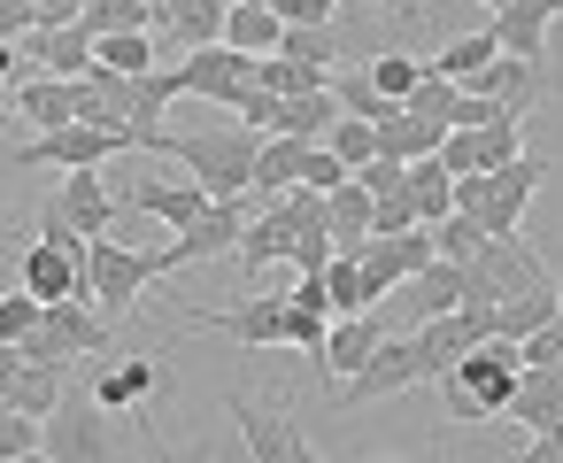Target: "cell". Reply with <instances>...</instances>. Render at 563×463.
Masks as SVG:
<instances>
[{"mask_svg": "<svg viewBox=\"0 0 563 463\" xmlns=\"http://www.w3.org/2000/svg\"><path fill=\"white\" fill-rule=\"evenodd\" d=\"M478 9H486V16H494V9H509V0H478Z\"/></svg>", "mask_w": 563, "mask_h": 463, "instance_id": "58", "label": "cell"}, {"mask_svg": "<svg viewBox=\"0 0 563 463\" xmlns=\"http://www.w3.org/2000/svg\"><path fill=\"white\" fill-rule=\"evenodd\" d=\"M117 194V209L124 217H147V224H163V232H186V224H201L209 217V194L178 170V178H124V186H109Z\"/></svg>", "mask_w": 563, "mask_h": 463, "instance_id": "13", "label": "cell"}, {"mask_svg": "<svg viewBox=\"0 0 563 463\" xmlns=\"http://www.w3.org/2000/svg\"><path fill=\"white\" fill-rule=\"evenodd\" d=\"M140 463H217V448H209V440H194V448H186V455H163V448H147V455H140Z\"/></svg>", "mask_w": 563, "mask_h": 463, "instance_id": "52", "label": "cell"}, {"mask_svg": "<svg viewBox=\"0 0 563 463\" xmlns=\"http://www.w3.org/2000/svg\"><path fill=\"white\" fill-rule=\"evenodd\" d=\"M117 224H124V209H117V194H109V170H63L55 201L40 209V240H55V232L101 240V232H117Z\"/></svg>", "mask_w": 563, "mask_h": 463, "instance_id": "9", "label": "cell"}, {"mask_svg": "<svg viewBox=\"0 0 563 463\" xmlns=\"http://www.w3.org/2000/svg\"><path fill=\"white\" fill-rule=\"evenodd\" d=\"M286 263H294V271H301V278H317V271H324V263H332V232H301V240H294V255H286Z\"/></svg>", "mask_w": 563, "mask_h": 463, "instance_id": "49", "label": "cell"}, {"mask_svg": "<svg viewBox=\"0 0 563 463\" xmlns=\"http://www.w3.org/2000/svg\"><path fill=\"white\" fill-rule=\"evenodd\" d=\"M371 232H417V209H409V194H386V201H371Z\"/></svg>", "mask_w": 563, "mask_h": 463, "instance_id": "48", "label": "cell"}, {"mask_svg": "<svg viewBox=\"0 0 563 463\" xmlns=\"http://www.w3.org/2000/svg\"><path fill=\"white\" fill-rule=\"evenodd\" d=\"M9 109H16L32 132H63V124H78V109H86V86H78V78H32V86L9 93Z\"/></svg>", "mask_w": 563, "mask_h": 463, "instance_id": "20", "label": "cell"}, {"mask_svg": "<svg viewBox=\"0 0 563 463\" xmlns=\"http://www.w3.org/2000/svg\"><path fill=\"white\" fill-rule=\"evenodd\" d=\"M378 340H386V324H378L371 309H363V317H332V324H324V348H317L309 363H317L324 378H355V371L378 355Z\"/></svg>", "mask_w": 563, "mask_h": 463, "instance_id": "18", "label": "cell"}, {"mask_svg": "<svg viewBox=\"0 0 563 463\" xmlns=\"http://www.w3.org/2000/svg\"><path fill=\"white\" fill-rule=\"evenodd\" d=\"M332 9L340 0H278V24L286 32H317V24H332Z\"/></svg>", "mask_w": 563, "mask_h": 463, "instance_id": "45", "label": "cell"}, {"mask_svg": "<svg viewBox=\"0 0 563 463\" xmlns=\"http://www.w3.org/2000/svg\"><path fill=\"white\" fill-rule=\"evenodd\" d=\"M363 78H371V93H378V101H409V86L424 78V63L386 47V55H371V63H363Z\"/></svg>", "mask_w": 563, "mask_h": 463, "instance_id": "38", "label": "cell"}, {"mask_svg": "<svg viewBox=\"0 0 563 463\" xmlns=\"http://www.w3.org/2000/svg\"><path fill=\"white\" fill-rule=\"evenodd\" d=\"M517 363L525 371H563V324H540L532 340H517Z\"/></svg>", "mask_w": 563, "mask_h": 463, "instance_id": "44", "label": "cell"}, {"mask_svg": "<svg viewBox=\"0 0 563 463\" xmlns=\"http://www.w3.org/2000/svg\"><path fill=\"white\" fill-rule=\"evenodd\" d=\"M255 155H263V132H247V124L163 132V163H178L209 201H247L255 194Z\"/></svg>", "mask_w": 563, "mask_h": 463, "instance_id": "1", "label": "cell"}, {"mask_svg": "<svg viewBox=\"0 0 563 463\" xmlns=\"http://www.w3.org/2000/svg\"><path fill=\"white\" fill-rule=\"evenodd\" d=\"M409 386H432V363L417 355L409 332H386L378 355H371L355 378L332 386V417H355V409H371V401H386V394H409Z\"/></svg>", "mask_w": 563, "mask_h": 463, "instance_id": "6", "label": "cell"}, {"mask_svg": "<svg viewBox=\"0 0 563 463\" xmlns=\"http://www.w3.org/2000/svg\"><path fill=\"white\" fill-rule=\"evenodd\" d=\"M540 324H555V278H540V286H525L494 309V340H532Z\"/></svg>", "mask_w": 563, "mask_h": 463, "instance_id": "26", "label": "cell"}, {"mask_svg": "<svg viewBox=\"0 0 563 463\" xmlns=\"http://www.w3.org/2000/svg\"><path fill=\"white\" fill-rule=\"evenodd\" d=\"M371 132H378V155H394V163H424V155H440V140H448V124H424V117H409V109L378 117Z\"/></svg>", "mask_w": 563, "mask_h": 463, "instance_id": "25", "label": "cell"}, {"mask_svg": "<svg viewBox=\"0 0 563 463\" xmlns=\"http://www.w3.org/2000/svg\"><path fill=\"white\" fill-rule=\"evenodd\" d=\"M371 463H409V455H371Z\"/></svg>", "mask_w": 563, "mask_h": 463, "instance_id": "59", "label": "cell"}, {"mask_svg": "<svg viewBox=\"0 0 563 463\" xmlns=\"http://www.w3.org/2000/svg\"><path fill=\"white\" fill-rule=\"evenodd\" d=\"M47 78H93V40L70 24V32H32V40H16Z\"/></svg>", "mask_w": 563, "mask_h": 463, "instance_id": "23", "label": "cell"}, {"mask_svg": "<svg viewBox=\"0 0 563 463\" xmlns=\"http://www.w3.org/2000/svg\"><path fill=\"white\" fill-rule=\"evenodd\" d=\"M347 255H355V271H363V294H371V301H386L394 286H409L424 263H440L424 224H417V232H371V240H363V247H347Z\"/></svg>", "mask_w": 563, "mask_h": 463, "instance_id": "11", "label": "cell"}, {"mask_svg": "<svg viewBox=\"0 0 563 463\" xmlns=\"http://www.w3.org/2000/svg\"><path fill=\"white\" fill-rule=\"evenodd\" d=\"M309 147H317V140H263V155H255V194H286V186H301Z\"/></svg>", "mask_w": 563, "mask_h": 463, "instance_id": "33", "label": "cell"}, {"mask_svg": "<svg viewBox=\"0 0 563 463\" xmlns=\"http://www.w3.org/2000/svg\"><path fill=\"white\" fill-rule=\"evenodd\" d=\"M124 155H140L124 132H101V124H63V132L24 140V147L9 155V170H109V163H124Z\"/></svg>", "mask_w": 563, "mask_h": 463, "instance_id": "8", "label": "cell"}, {"mask_svg": "<svg viewBox=\"0 0 563 463\" xmlns=\"http://www.w3.org/2000/svg\"><path fill=\"white\" fill-rule=\"evenodd\" d=\"M32 9H40V32H70L86 16V0H32Z\"/></svg>", "mask_w": 563, "mask_h": 463, "instance_id": "50", "label": "cell"}, {"mask_svg": "<svg viewBox=\"0 0 563 463\" xmlns=\"http://www.w3.org/2000/svg\"><path fill=\"white\" fill-rule=\"evenodd\" d=\"M409 309H417V317L463 309V263H424V271L409 278Z\"/></svg>", "mask_w": 563, "mask_h": 463, "instance_id": "34", "label": "cell"}, {"mask_svg": "<svg viewBox=\"0 0 563 463\" xmlns=\"http://www.w3.org/2000/svg\"><path fill=\"white\" fill-rule=\"evenodd\" d=\"M501 463H563V440H525V448L501 455Z\"/></svg>", "mask_w": 563, "mask_h": 463, "instance_id": "51", "label": "cell"}, {"mask_svg": "<svg viewBox=\"0 0 563 463\" xmlns=\"http://www.w3.org/2000/svg\"><path fill=\"white\" fill-rule=\"evenodd\" d=\"M16 63H24V47H0V86L16 78Z\"/></svg>", "mask_w": 563, "mask_h": 463, "instance_id": "54", "label": "cell"}, {"mask_svg": "<svg viewBox=\"0 0 563 463\" xmlns=\"http://www.w3.org/2000/svg\"><path fill=\"white\" fill-rule=\"evenodd\" d=\"M494 47L501 55H517V63H540L548 55V32H555V16L548 9H532V0H509V9H494Z\"/></svg>", "mask_w": 563, "mask_h": 463, "instance_id": "22", "label": "cell"}, {"mask_svg": "<svg viewBox=\"0 0 563 463\" xmlns=\"http://www.w3.org/2000/svg\"><path fill=\"white\" fill-rule=\"evenodd\" d=\"M424 232H432V255H440V263H471V255L486 247V232H478L471 217H440V224H424Z\"/></svg>", "mask_w": 563, "mask_h": 463, "instance_id": "41", "label": "cell"}, {"mask_svg": "<svg viewBox=\"0 0 563 463\" xmlns=\"http://www.w3.org/2000/svg\"><path fill=\"white\" fill-rule=\"evenodd\" d=\"M40 448L55 463H124V440H117V417L93 401V394H63V409L40 425Z\"/></svg>", "mask_w": 563, "mask_h": 463, "instance_id": "7", "label": "cell"}, {"mask_svg": "<svg viewBox=\"0 0 563 463\" xmlns=\"http://www.w3.org/2000/svg\"><path fill=\"white\" fill-rule=\"evenodd\" d=\"M494 55H501V47H494V32H463V40L432 47V63H424V70H432V78H448V86H471Z\"/></svg>", "mask_w": 563, "mask_h": 463, "instance_id": "30", "label": "cell"}, {"mask_svg": "<svg viewBox=\"0 0 563 463\" xmlns=\"http://www.w3.org/2000/svg\"><path fill=\"white\" fill-rule=\"evenodd\" d=\"M401 194H409V209H417V224H440V217H455V178L424 155V163H409L401 170Z\"/></svg>", "mask_w": 563, "mask_h": 463, "instance_id": "29", "label": "cell"}, {"mask_svg": "<svg viewBox=\"0 0 563 463\" xmlns=\"http://www.w3.org/2000/svg\"><path fill=\"white\" fill-rule=\"evenodd\" d=\"M147 9H163V0H147Z\"/></svg>", "mask_w": 563, "mask_h": 463, "instance_id": "60", "label": "cell"}, {"mask_svg": "<svg viewBox=\"0 0 563 463\" xmlns=\"http://www.w3.org/2000/svg\"><path fill=\"white\" fill-rule=\"evenodd\" d=\"M32 448H40V417H24V409L0 401V463H16V455H32Z\"/></svg>", "mask_w": 563, "mask_h": 463, "instance_id": "43", "label": "cell"}, {"mask_svg": "<svg viewBox=\"0 0 563 463\" xmlns=\"http://www.w3.org/2000/svg\"><path fill=\"white\" fill-rule=\"evenodd\" d=\"M294 240H301L294 209H286V201H271L263 217H247V232H240V247H232V255H240V271H247V278H263L271 263H286V255H294Z\"/></svg>", "mask_w": 563, "mask_h": 463, "instance_id": "21", "label": "cell"}, {"mask_svg": "<svg viewBox=\"0 0 563 463\" xmlns=\"http://www.w3.org/2000/svg\"><path fill=\"white\" fill-rule=\"evenodd\" d=\"M324 147H332V155H340V170H347V178H355V170H363V163H378V132H371V124H363V117H340V124H332V132H324Z\"/></svg>", "mask_w": 563, "mask_h": 463, "instance_id": "39", "label": "cell"}, {"mask_svg": "<svg viewBox=\"0 0 563 463\" xmlns=\"http://www.w3.org/2000/svg\"><path fill=\"white\" fill-rule=\"evenodd\" d=\"M170 70H178V93H194V101H209V109H240V101L255 93V63L232 55V47H194V55L170 63Z\"/></svg>", "mask_w": 563, "mask_h": 463, "instance_id": "15", "label": "cell"}, {"mask_svg": "<svg viewBox=\"0 0 563 463\" xmlns=\"http://www.w3.org/2000/svg\"><path fill=\"white\" fill-rule=\"evenodd\" d=\"M40 317H47V301H32L24 286H0V348L32 340V332H40Z\"/></svg>", "mask_w": 563, "mask_h": 463, "instance_id": "40", "label": "cell"}, {"mask_svg": "<svg viewBox=\"0 0 563 463\" xmlns=\"http://www.w3.org/2000/svg\"><path fill=\"white\" fill-rule=\"evenodd\" d=\"M186 324L224 332V340H240V348H294V309H286V294H247L240 309H194Z\"/></svg>", "mask_w": 563, "mask_h": 463, "instance_id": "14", "label": "cell"}, {"mask_svg": "<svg viewBox=\"0 0 563 463\" xmlns=\"http://www.w3.org/2000/svg\"><path fill=\"white\" fill-rule=\"evenodd\" d=\"M16 378H24V348H0V401H9Z\"/></svg>", "mask_w": 563, "mask_h": 463, "instance_id": "53", "label": "cell"}, {"mask_svg": "<svg viewBox=\"0 0 563 463\" xmlns=\"http://www.w3.org/2000/svg\"><path fill=\"white\" fill-rule=\"evenodd\" d=\"M232 9H278V0H232Z\"/></svg>", "mask_w": 563, "mask_h": 463, "instance_id": "56", "label": "cell"}, {"mask_svg": "<svg viewBox=\"0 0 563 463\" xmlns=\"http://www.w3.org/2000/svg\"><path fill=\"white\" fill-rule=\"evenodd\" d=\"M517 340H486V348H463L432 386H440V401H448V417L455 425H478V417H501L509 409V394H517Z\"/></svg>", "mask_w": 563, "mask_h": 463, "instance_id": "3", "label": "cell"}, {"mask_svg": "<svg viewBox=\"0 0 563 463\" xmlns=\"http://www.w3.org/2000/svg\"><path fill=\"white\" fill-rule=\"evenodd\" d=\"M532 86H540V63H517V55H494V63L471 78V93H478V101H494V109H509V117H525Z\"/></svg>", "mask_w": 563, "mask_h": 463, "instance_id": "24", "label": "cell"}, {"mask_svg": "<svg viewBox=\"0 0 563 463\" xmlns=\"http://www.w3.org/2000/svg\"><path fill=\"white\" fill-rule=\"evenodd\" d=\"M471 155H478V170L517 163V155H525V117H509V109H501L494 124H478V132H471ZM478 170H471V178H478Z\"/></svg>", "mask_w": 563, "mask_h": 463, "instance_id": "36", "label": "cell"}, {"mask_svg": "<svg viewBox=\"0 0 563 463\" xmlns=\"http://www.w3.org/2000/svg\"><path fill=\"white\" fill-rule=\"evenodd\" d=\"M540 178H548V155H517V163H501V170H478V178H455V217H471L486 240H509L517 224H525V201L540 194Z\"/></svg>", "mask_w": 563, "mask_h": 463, "instance_id": "4", "label": "cell"}, {"mask_svg": "<svg viewBox=\"0 0 563 463\" xmlns=\"http://www.w3.org/2000/svg\"><path fill=\"white\" fill-rule=\"evenodd\" d=\"M16 286L32 294V301H86V240H70V232H55V240H24V255H16Z\"/></svg>", "mask_w": 563, "mask_h": 463, "instance_id": "10", "label": "cell"}, {"mask_svg": "<svg viewBox=\"0 0 563 463\" xmlns=\"http://www.w3.org/2000/svg\"><path fill=\"white\" fill-rule=\"evenodd\" d=\"M240 232H247V201H209V217L170 240V271H194V263H209V255H232Z\"/></svg>", "mask_w": 563, "mask_h": 463, "instance_id": "17", "label": "cell"}, {"mask_svg": "<svg viewBox=\"0 0 563 463\" xmlns=\"http://www.w3.org/2000/svg\"><path fill=\"white\" fill-rule=\"evenodd\" d=\"M324 301H332V317H363V309H371L363 271H355V255H347V247H332V263H324Z\"/></svg>", "mask_w": 563, "mask_h": 463, "instance_id": "37", "label": "cell"}, {"mask_svg": "<svg viewBox=\"0 0 563 463\" xmlns=\"http://www.w3.org/2000/svg\"><path fill=\"white\" fill-rule=\"evenodd\" d=\"M224 16H232V0H163L155 9V47L170 55V47H217L224 40Z\"/></svg>", "mask_w": 563, "mask_h": 463, "instance_id": "16", "label": "cell"}, {"mask_svg": "<svg viewBox=\"0 0 563 463\" xmlns=\"http://www.w3.org/2000/svg\"><path fill=\"white\" fill-rule=\"evenodd\" d=\"M78 32H86V40H117V32H155V9H147V0H86Z\"/></svg>", "mask_w": 563, "mask_h": 463, "instance_id": "35", "label": "cell"}, {"mask_svg": "<svg viewBox=\"0 0 563 463\" xmlns=\"http://www.w3.org/2000/svg\"><path fill=\"white\" fill-rule=\"evenodd\" d=\"M163 278H178L170 247H140V240H117V232L86 240V301L101 317H132L147 301V286H163Z\"/></svg>", "mask_w": 563, "mask_h": 463, "instance_id": "2", "label": "cell"}, {"mask_svg": "<svg viewBox=\"0 0 563 463\" xmlns=\"http://www.w3.org/2000/svg\"><path fill=\"white\" fill-rule=\"evenodd\" d=\"M16 463H55V455H47V448H32V455H16Z\"/></svg>", "mask_w": 563, "mask_h": 463, "instance_id": "55", "label": "cell"}, {"mask_svg": "<svg viewBox=\"0 0 563 463\" xmlns=\"http://www.w3.org/2000/svg\"><path fill=\"white\" fill-rule=\"evenodd\" d=\"M40 32V9L32 0H0V47H16V40H32Z\"/></svg>", "mask_w": 563, "mask_h": 463, "instance_id": "47", "label": "cell"}, {"mask_svg": "<svg viewBox=\"0 0 563 463\" xmlns=\"http://www.w3.org/2000/svg\"><path fill=\"white\" fill-rule=\"evenodd\" d=\"M532 9H548V16H563V0H532Z\"/></svg>", "mask_w": 563, "mask_h": 463, "instance_id": "57", "label": "cell"}, {"mask_svg": "<svg viewBox=\"0 0 563 463\" xmlns=\"http://www.w3.org/2000/svg\"><path fill=\"white\" fill-rule=\"evenodd\" d=\"M163 386V363L155 355H124V363H93V378H86V394L109 409V417H132L147 394Z\"/></svg>", "mask_w": 563, "mask_h": 463, "instance_id": "19", "label": "cell"}, {"mask_svg": "<svg viewBox=\"0 0 563 463\" xmlns=\"http://www.w3.org/2000/svg\"><path fill=\"white\" fill-rule=\"evenodd\" d=\"M324 232H332V247H363L371 240V194L355 178L324 194Z\"/></svg>", "mask_w": 563, "mask_h": 463, "instance_id": "31", "label": "cell"}, {"mask_svg": "<svg viewBox=\"0 0 563 463\" xmlns=\"http://www.w3.org/2000/svg\"><path fill=\"white\" fill-rule=\"evenodd\" d=\"M24 348V363H55V371H93V363H109L117 355V324L93 309V301H47V317H40V332L32 340H16Z\"/></svg>", "mask_w": 563, "mask_h": 463, "instance_id": "5", "label": "cell"}, {"mask_svg": "<svg viewBox=\"0 0 563 463\" xmlns=\"http://www.w3.org/2000/svg\"><path fill=\"white\" fill-rule=\"evenodd\" d=\"M401 170H409V163H394V155H378V163H363V170H355V186H363L371 201H386V194H401Z\"/></svg>", "mask_w": 563, "mask_h": 463, "instance_id": "46", "label": "cell"}, {"mask_svg": "<svg viewBox=\"0 0 563 463\" xmlns=\"http://www.w3.org/2000/svg\"><path fill=\"white\" fill-rule=\"evenodd\" d=\"M401 109H409V117H424V124H448V109H455V86L424 70V78L409 86V101H401Z\"/></svg>", "mask_w": 563, "mask_h": 463, "instance_id": "42", "label": "cell"}, {"mask_svg": "<svg viewBox=\"0 0 563 463\" xmlns=\"http://www.w3.org/2000/svg\"><path fill=\"white\" fill-rule=\"evenodd\" d=\"M93 70L147 78V70H163V47H155V32H117V40H93Z\"/></svg>", "mask_w": 563, "mask_h": 463, "instance_id": "28", "label": "cell"}, {"mask_svg": "<svg viewBox=\"0 0 563 463\" xmlns=\"http://www.w3.org/2000/svg\"><path fill=\"white\" fill-rule=\"evenodd\" d=\"M63 394H70V371H55V363H24V378L9 386V409H24V417H55L63 409Z\"/></svg>", "mask_w": 563, "mask_h": 463, "instance_id": "32", "label": "cell"}, {"mask_svg": "<svg viewBox=\"0 0 563 463\" xmlns=\"http://www.w3.org/2000/svg\"><path fill=\"white\" fill-rule=\"evenodd\" d=\"M224 417L240 425V440H247V463H286L309 432H301V409L294 401H255V394H224Z\"/></svg>", "mask_w": 563, "mask_h": 463, "instance_id": "12", "label": "cell"}, {"mask_svg": "<svg viewBox=\"0 0 563 463\" xmlns=\"http://www.w3.org/2000/svg\"><path fill=\"white\" fill-rule=\"evenodd\" d=\"M278 40H286L278 9H232V16H224V40H217V47H232V55L263 63V55H278Z\"/></svg>", "mask_w": 563, "mask_h": 463, "instance_id": "27", "label": "cell"}]
</instances>
